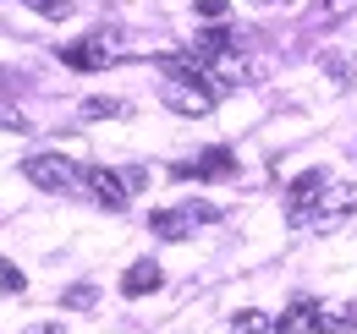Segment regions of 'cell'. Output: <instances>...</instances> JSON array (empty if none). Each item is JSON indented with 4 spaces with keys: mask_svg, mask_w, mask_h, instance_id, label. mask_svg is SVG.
Listing matches in <instances>:
<instances>
[{
    "mask_svg": "<svg viewBox=\"0 0 357 334\" xmlns=\"http://www.w3.org/2000/svg\"><path fill=\"white\" fill-rule=\"evenodd\" d=\"M324 186H330V175H324V170H303V175L291 181V192H286V225H313Z\"/></svg>",
    "mask_w": 357,
    "mask_h": 334,
    "instance_id": "cell-1",
    "label": "cell"
},
{
    "mask_svg": "<svg viewBox=\"0 0 357 334\" xmlns=\"http://www.w3.org/2000/svg\"><path fill=\"white\" fill-rule=\"evenodd\" d=\"M357 209V186L352 181H330L324 186V198H319V214H313V230L319 236H330V230H341Z\"/></svg>",
    "mask_w": 357,
    "mask_h": 334,
    "instance_id": "cell-2",
    "label": "cell"
},
{
    "mask_svg": "<svg viewBox=\"0 0 357 334\" xmlns=\"http://www.w3.org/2000/svg\"><path fill=\"white\" fill-rule=\"evenodd\" d=\"M160 99H165V110H176V116H209V110H215V93L198 83V77H165Z\"/></svg>",
    "mask_w": 357,
    "mask_h": 334,
    "instance_id": "cell-3",
    "label": "cell"
},
{
    "mask_svg": "<svg viewBox=\"0 0 357 334\" xmlns=\"http://www.w3.org/2000/svg\"><path fill=\"white\" fill-rule=\"evenodd\" d=\"M22 175H28L39 192H72V181H77V170L66 165V154H28V159H22Z\"/></svg>",
    "mask_w": 357,
    "mask_h": 334,
    "instance_id": "cell-4",
    "label": "cell"
},
{
    "mask_svg": "<svg viewBox=\"0 0 357 334\" xmlns=\"http://www.w3.org/2000/svg\"><path fill=\"white\" fill-rule=\"evenodd\" d=\"M83 181H89V192L105 203V209L116 214V209H127V198H132V186H127V175L121 170H105V165H89L83 170Z\"/></svg>",
    "mask_w": 357,
    "mask_h": 334,
    "instance_id": "cell-5",
    "label": "cell"
},
{
    "mask_svg": "<svg viewBox=\"0 0 357 334\" xmlns=\"http://www.w3.org/2000/svg\"><path fill=\"white\" fill-rule=\"evenodd\" d=\"M176 181H225L231 175V154L225 148H209V154H198V159H187V165H171Z\"/></svg>",
    "mask_w": 357,
    "mask_h": 334,
    "instance_id": "cell-6",
    "label": "cell"
},
{
    "mask_svg": "<svg viewBox=\"0 0 357 334\" xmlns=\"http://www.w3.org/2000/svg\"><path fill=\"white\" fill-rule=\"evenodd\" d=\"M275 334H324V312H319V301H308V296H297L286 312H280V324H275Z\"/></svg>",
    "mask_w": 357,
    "mask_h": 334,
    "instance_id": "cell-7",
    "label": "cell"
},
{
    "mask_svg": "<svg viewBox=\"0 0 357 334\" xmlns=\"http://www.w3.org/2000/svg\"><path fill=\"white\" fill-rule=\"evenodd\" d=\"M160 285H165V269H160L154 257H137L132 269L121 274V296H154Z\"/></svg>",
    "mask_w": 357,
    "mask_h": 334,
    "instance_id": "cell-8",
    "label": "cell"
},
{
    "mask_svg": "<svg viewBox=\"0 0 357 334\" xmlns=\"http://www.w3.org/2000/svg\"><path fill=\"white\" fill-rule=\"evenodd\" d=\"M149 225H154V236H160V241H181V236L198 225V214H192V203H187V209H160Z\"/></svg>",
    "mask_w": 357,
    "mask_h": 334,
    "instance_id": "cell-9",
    "label": "cell"
},
{
    "mask_svg": "<svg viewBox=\"0 0 357 334\" xmlns=\"http://www.w3.org/2000/svg\"><path fill=\"white\" fill-rule=\"evenodd\" d=\"M77 116H83V121H121V116H127V99H105V93H99V99H83Z\"/></svg>",
    "mask_w": 357,
    "mask_h": 334,
    "instance_id": "cell-10",
    "label": "cell"
},
{
    "mask_svg": "<svg viewBox=\"0 0 357 334\" xmlns=\"http://www.w3.org/2000/svg\"><path fill=\"white\" fill-rule=\"evenodd\" d=\"M61 61H66V66H110V49H105V44H72V49H61Z\"/></svg>",
    "mask_w": 357,
    "mask_h": 334,
    "instance_id": "cell-11",
    "label": "cell"
},
{
    "mask_svg": "<svg viewBox=\"0 0 357 334\" xmlns=\"http://www.w3.org/2000/svg\"><path fill=\"white\" fill-rule=\"evenodd\" d=\"M225 33H231V28H209V33H192V55H198V61H215V55H225Z\"/></svg>",
    "mask_w": 357,
    "mask_h": 334,
    "instance_id": "cell-12",
    "label": "cell"
},
{
    "mask_svg": "<svg viewBox=\"0 0 357 334\" xmlns=\"http://www.w3.org/2000/svg\"><path fill=\"white\" fill-rule=\"evenodd\" d=\"M231 334H275V324H269L259 307H242V312L231 318Z\"/></svg>",
    "mask_w": 357,
    "mask_h": 334,
    "instance_id": "cell-13",
    "label": "cell"
},
{
    "mask_svg": "<svg viewBox=\"0 0 357 334\" xmlns=\"http://www.w3.org/2000/svg\"><path fill=\"white\" fill-rule=\"evenodd\" d=\"M61 301H66L72 312H93V307H99V291H93V285H72Z\"/></svg>",
    "mask_w": 357,
    "mask_h": 334,
    "instance_id": "cell-14",
    "label": "cell"
},
{
    "mask_svg": "<svg viewBox=\"0 0 357 334\" xmlns=\"http://www.w3.org/2000/svg\"><path fill=\"white\" fill-rule=\"evenodd\" d=\"M0 291H6V296H22V291H28L22 269H17V263H6V257H0Z\"/></svg>",
    "mask_w": 357,
    "mask_h": 334,
    "instance_id": "cell-15",
    "label": "cell"
},
{
    "mask_svg": "<svg viewBox=\"0 0 357 334\" xmlns=\"http://www.w3.org/2000/svg\"><path fill=\"white\" fill-rule=\"evenodd\" d=\"M319 66H324V72H335V83H341V88L352 83V61H347V55H330V49H324V55H319Z\"/></svg>",
    "mask_w": 357,
    "mask_h": 334,
    "instance_id": "cell-16",
    "label": "cell"
},
{
    "mask_svg": "<svg viewBox=\"0 0 357 334\" xmlns=\"http://www.w3.org/2000/svg\"><path fill=\"white\" fill-rule=\"evenodd\" d=\"M17 6H28V11H39V17H66V11H72V0H17Z\"/></svg>",
    "mask_w": 357,
    "mask_h": 334,
    "instance_id": "cell-17",
    "label": "cell"
},
{
    "mask_svg": "<svg viewBox=\"0 0 357 334\" xmlns=\"http://www.w3.org/2000/svg\"><path fill=\"white\" fill-rule=\"evenodd\" d=\"M319 11L324 17H347V11H357V0H319Z\"/></svg>",
    "mask_w": 357,
    "mask_h": 334,
    "instance_id": "cell-18",
    "label": "cell"
},
{
    "mask_svg": "<svg viewBox=\"0 0 357 334\" xmlns=\"http://www.w3.org/2000/svg\"><path fill=\"white\" fill-rule=\"evenodd\" d=\"M121 175H127V186H132V192H143V186H149V170H143V165H127Z\"/></svg>",
    "mask_w": 357,
    "mask_h": 334,
    "instance_id": "cell-19",
    "label": "cell"
},
{
    "mask_svg": "<svg viewBox=\"0 0 357 334\" xmlns=\"http://www.w3.org/2000/svg\"><path fill=\"white\" fill-rule=\"evenodd\" d=\"M198 17H209V22H220V17H225V0H198Z\"/></svg>",
    "mask_w": 357,
    "mask_h": 334,
    "instance_id": "cell-20",
    "label": "cell"
},
{
    "mask_svg": "<svg viewBox=\"0 0 357 334\" xmlns=\"http://www.w3.org/2000/svg\"><path fill=\"white\" fill-rule=\"evenodd\" d=\"M22 334H66L61 324H33V329H22Z\"/></svg>",
    "mask_w": 357,
    "mask_h": 334,
    "instance_id": "cell-21",
    "label": "cell"
},
{
    "mask_svg": "<svg viewBox=\"0 0 357 334\" xmlns=\"http://www.w3.org/2000/svg\"><path fill=\"white\" fill-rule=\"evenodd\" d=\"M259 6H286V0H259Z\"/></svg>",
    "mask_w": 357,
    "mask_h": 334,
    "instance_id": "cell-22",
    "label": "cell"
}]
</instances>
